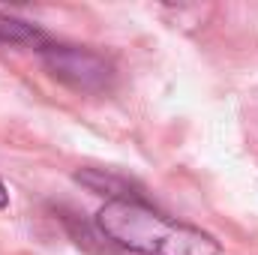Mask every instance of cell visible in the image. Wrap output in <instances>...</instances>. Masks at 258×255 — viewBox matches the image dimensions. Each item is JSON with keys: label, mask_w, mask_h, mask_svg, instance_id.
Here are the masks:
<instances>
[{"label": "cell", "mask_w": 258, "mask_h": 255, "mask_svg": "<svg viewBox=\"0 0 258 255\" xmlns=\"http://www.w3.org/2000/svg\"><path fill=\"white\" fill-rule=\"evenodd\" d=\"M99 234L135 255H219V240L207 231L153 210L144 198L105 201L96 213Z\"/></svg>", "instance_id": "1"}, {"label": "cell", "mask_w": 258, "mask_h": 255, "mask_svg": "<svg viewBox=\"0 0 258 255\" xmlns=\"http://www.w3.org/2000/svg\"><path fill=\"white\" fill-rule=\"evenodd\" d=\"M42 63L60 84L81 93H105L114 84V66L102 54L81 45H57L48 42L42 51Z\"/></svg>", "instance_id": "2"}, {"label": "cell", "mask_w": 258, "mask_h": 255, "mask_svg": "<svg viewBox=\"0 0 258 255\" xmlns=\"http://www.w3.org/2000/svg\"><path fill=\"white\" fill-rule=\"evenodd\" d=\"M75 180L81 186L93 192V195H105L108 201H129V198H144L141 192H135V186L129 183L126 177L111 174L105 168H81L75 171Z\"/></svg>", "instance_id": "3"}, {"label": "cell", "mask_w": 258, "mask_h": 255, "mask_svg": "<svg viewBox=\"0 0 258 255\" xmlns=\"http://www.w3.org/2000/svg\"><path fill=\"white\" fill-rule=\"evenodd\" d=\"M0 45H27V48L42 51V48L48 45V36H45L36 24L0 12Z\"/></svg>", "instance_id": "4"}, {"label": "cell", "mask_w": 258, "mask_h": 255, "mask_svg": "<svg viewBox=\"0 0 258 255\" xmlns=\"http://www.w3.org/2000/svg\"><path fill=\"white\" fill-rule=\"evenodd\" d=\"M9 204V192H6V186H3V180H0V210Z\"/></svg>", "instance_id": "5"}]
</instances>
